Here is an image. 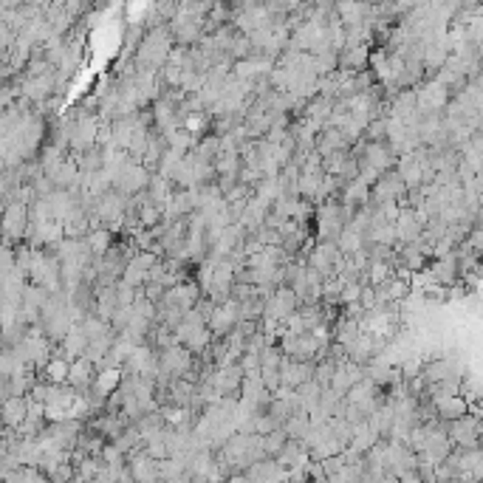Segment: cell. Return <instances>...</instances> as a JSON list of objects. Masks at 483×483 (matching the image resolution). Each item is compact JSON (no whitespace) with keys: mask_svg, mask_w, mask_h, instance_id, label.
<instances>
[{"mask_svg":"<svg viewBox=\"0 0 483 483\" xmlns=\"http://www.w3.org/2000/svg\"><path fill=\"white\" fill-rule=\"evenodd\" d=\"M212 167H215V178H237L240 156L237 153H218Z\"/></svg>","mask_w":483,"mask_h":483,"instance_id":"obj_8","label":"cell"},{"mask_svg":"<svg viewBox=\"0 0 483 483\" xmlns=\"http://www.w3.org/2000/svg\"><path fill=\"white\" fill-rule=\"evenodd\" d=\"M286 444H289V435L283 432V427L269 432V435H263V455H266V460H277L280 452L286 449Z\"/></svg>","mask_w":483,"mask_h":483,"instance_id":"obj_10","label":"cell"},{"mask_svg":"<svg viewBox=\"0 0 483 483\" xmlns=\"http://www.w3.org/2000/svg\"><path fill=\"white\" fill-rule=\"evenodd\" d=\"M234 322H237V303L226 300L223 306H215L212 317L206 320V328H209L212 339H218V337H229L232 328H234Z\"/></svg>","mask_w":483,"mask_h":483,"instance_id":"obj_2","label":"cell"},{"mask_svg":"<svg viewBox=\"0 0 483 483\" xmlns=\"http://www.w3.org/2000/svg\"><path fill=\"white\" fill-rule=\"evenodd\" d=\"M147 184H150V172H147L139 161L127 158V164L116 172V178H113V184H111V189H113V192H119L122 198H133V195H142V192L147 189Z\"/></svg>","mask_w":483,"mask_h":483,"instance_id":"obj_1","label":"cell"},{"mask_svg":"<svg viewBox=\"0 0 483 483\" xmlns=\"http://www.w3.org/2000/svg\"><path fill=\"white\" fill-rule=\"evenodd\" d=\"M94 376H96V368H94L85 356H80V359H74V362L68 365V379H65V384H68L71 390H77V393H88L91 384H94Z\"/></svg>","mask_w":483,"mask_h":483,"instance_id":"obj_3","label":"cell"},{"mask_svg":"<svg viewBox=\"0 0 483 483\" xmlns=\"http://www.w3.org/2000/svg\"><path fill=\"white\" fill-rule=\"evenodd\" d=\"M26 413H29V401L20 396H9L6 404L0 407V424L9 427V429H18L26 421Z\"/></svg>","mask_w":483,"mask_h":483,"instance_id":"obj_5","label":"cell"},{"mask_svg":"<svg viewBox=\"0 0 483 483\" xmlns=\"http://www.w3.org/2000/svg\"><path fill=\"white\" fill-rule=\"evenodd\" d=\"M435 404V418L444 421V424H452L458 418H463L469 413V404L460 399V396H449V399H438L432 401Z\"/></svg>","mask_w":483,"mask_h":483,"instance_id":"obj_6","label":"cell"},{"mask_svg":"<svg viewBox=\"0 0 483 483\" xmlns=\"http://www.w3.org/2000/svg\"><path fill=\"white\" fill-rule=\"evenodd\" d=\"M362 161H365L368 167H373L376 172H390V170L396 167V156H393V150L387 147V142L368 144V147H365V156H362Z\"/></svg>","mask_w":483,"mask_h":483,"instance_id":"obj_4","label":"cell"},{"mask_svg":"<svg viewBox=\"0 0 483 483\" xmlns=\"http://www.w3.org/2000/svg\"><path fill=\"white\" fill-rule=\"evenodd\" d=\"M156 483H164V480H156Z\"/></svg>","mask_w":483,"mask_h":483,"instance_id":"obj_13","label":"cell"},{"mask_svg":"<svg viewBox=\"0 0 483 483\" xmlns=\"http://www.w3.org/2000/svg\"><path fill=\"white\" fill-rule=\"evenodd\" d=\"M68 365H71V362H65V359H60V356H51V359L43 365V379H46V384H65V379H68Z\"/></svg>","mask_w":483,"mask_h":483,"instance_id":"obj_9","label":"cell"},{"mask_svg":"<svg viewBox=\"0 0 483 483\" xmlns=\"http://www.w3.org/2000/svg\"><path fill=\"white\" fill-rule=\"evenodd\" d=\"M0 339H4V322H0Z\"/></svg>","mask_w":483,"mask_h":483,"instance_id":"obj_12","label":"cell"},{"mask_svg":"<svg viewBox=\"0 0 483 483\" xmlns=\"http://www.w3.org/2000/svg\"><path fill=\"white\" fill-rule=\"evenodd\" d=\"M223 483H252V477H249L246 472H232V475H229Z\"/></svg>","mask_w":483,"mask_h":483,"instance_id":"obj_11","label":"cell"},{"mask_svg":"<svg viewBox=\"0 0 483 483\" xmlns=\"http://www.w3.org/2000/svg\"><path fill=\"white\" fill-rule=\"evenodd\" d=\"M113 240H116V237H113L108 229H91L88 237H85V246H88L91 258H105V252L111 249Z\"/></svg>","mask_w":483,"mask_h":483,"instance_id":"obj_7","label":"cell"}]
</instances>
